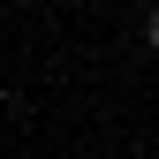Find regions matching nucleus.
Listing matches in <instances>:
<instances>
[{"label":"nucleus","mask_w":159,"mask_h":159,"mask_svg":"<svg viewBox=\"0 0 159 159\" xmlns=\"http://www.w3.org/2000/svg\"><path fill=\"white\" fill-rule=\"evenodd\" d=\"M144 46H152V53H159V8H152V15H144Z\"/></svg>","instance_id":"1"}]
</instances>
